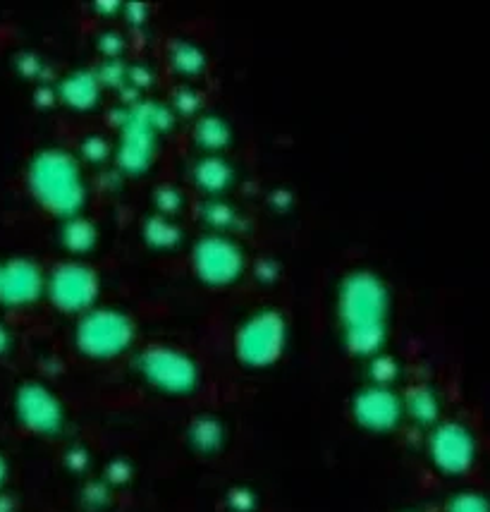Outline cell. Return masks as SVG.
Instances as JSON below:
<instances>
[{"label": "cell", "mask_w": 490, "mask_h": 512, "mask_svg": "<svg viewBox=\"0 0 490 512\" xmlns=\"http://www.w3.org/2000/svg\"><path fill=\"white\" fill-rule=\"evenodd\" d=\"M12 412L22 429L36 436H60L65 429V407L46 383L27 381L15 390Z\"/></svg>", "instance_id": "obj_7"}, {"label": "cell", "mask_w": 490, "mask_h": 512, "mask_svg": "<svg viewBox=\"0 0 490 512\" xmlns=\"http://www.w3.org/2000/svg\"><path fill=\"white\" fill-rule=\"evenodd\" d=\"M426 448L431 465L445 477H464L479 460V438L471 431V426L457 419H447L433 426Z\"/></svg>", "instance_id": "obj_6"}, {"label": "cell", "mask_w": 490, "mask_h": 512, "mask_svg": "<svg viewBox=\"0 0 490 512\" xmlns=\"http://www.w3.org/2000/svg\"><path fill=\"white\" fill-rule=\"evenodd\" d=\"M65 99L77 108H89L94 106L98 99V82L91 75H75L65 82L63 89Z\"/></svg>", "instance_id": "obj_16"}, {"label": "cell", "mask_w": 490, "mask_h": 512, "mask_svg": "<svg viewBox=\"0 0 490 512\" xmlns=\"http://www.w3.org/2000/svg\"><path fill=\"white\" fill-rule=\"evenodd\" d=\"M287 347V321L275 309H259L242 321L235 335V355L242 367L268 369L280 362Z\"/></svg>", "instance_id": "obj_4"}, {"label": "cell", "mask_w": 490, "mask_h": 512, "mask_svg": "<svg viewBox=\"0 0 490 512\" xmlns=\"http://www.w3.org/2000/svg\"><path fill=\"white\" fill-rule=\"evenodd\" d=\"M390 290L376 273L352 271L338 288L342 343L354 357H376L388 340Z\"/></svg>", "instance_id": "obj_1"}, {"label": "cell", "mask_w": 490, "mask_h": 512, "mask_svg": "<svg viewBox=\"0 0 490 512\" xmlns=\"http://www.w3.org/2000/svg\"><path fill=\"white\" fill-rule=\"evenodd\" d=\"M240 496H242L240 501H228L232 510H237V512H249L251 508H254V496H251V493H249L247 489H240Z\"/></svg>", "instance_id": "obj_23"}, {"label": "cell", "mask_w": 490, "mask_h": 512, "mask_svg": "<svg viewBox=\"0 0 490 512\" xmlns=\"http://www.w3.org/2000/svg\"><path fill=\"white\" fill-rule=\"evenodd\" d=\"M156 118H146V115H134L132 120H127L125 137H122L120 146V163L127 170H144L151 163L153 146H156Z\"/></svg>", "instance_id": "obj_12"}, {"label": "cell", "mask_w": 490, "mask_h": 512, "mask_svg": "<svg viewBox=\"0 0 490 512\" xmlns=\"http://www.w3.org/2000/svg\"><path fill=\"white\" fill-rule=\"evenodd\" d=\"M10 343H12L10 333L5 331L3 326H0V355H8V352H10Z\"/></svg>", "instance_id": "obj_24"}, {"label": "cell", "mask_w": 490, "mask_h": 512, "mask_svg": "<svg viewBox=\"0 0 490 512\" xmlns=\"http://www.w3.org/2000/svg\"><path fill=\"white\" fill-rule=\"evenodd\" d=\"M400 379V362L390 355H376L371 357V383L376 386H395V381Z\"/></svg>", "instance_id": "obj_17"}, {"label": "cell", "mask_w": 490, "mask_h": 512, "mask_svg": "<svg viewBox=\"0 0 490 512\" xmlns=\"http://www.w3.org/2000/svg\"><path fill=\"white\" fill-rule=\"evenodd\" d=\"M177 228L168 218H153V221L146 225V240L156 247H173L177 242Z\"/></svg>", "instance_id": "obj_19"}, {"label": "cell", "mask_w": 490, "mask_h": 512, "mask_svg": "<svg viewBox=\"0 0 490 512\" xmlns=\"http://www.w3.org/2000/svg\"><path fill=\"white\" fill-rule=\"evenodd\" d=\"M139 379L168 398H189L201 386V369L187 352L170 345H151L137 355Z\"/></svg>", "instance_id": "obj_3"}, {"label": "cell", "mask_w": 490, "mask_h": 512, "mask_svg": "<svg viewBox=\"0 0 490 512\" xmlns=\"http://www.w3.org/2000/svg\"><path fill=\"white\" fill-rule=\"evenodd\" d=\"M194 175L196 180H199V185L208 192H220L223 187H228L232 180L230 166L223 161V158H216V156L201 158L199 166L194 170Z\"/></svg>", "instance_id": "obj_15"}, {"label": "cell", "mask_w": 490, "mask_h": 512, "mask_svg": "<svg viewBox=\"0 0 490 512\" xmlns=\"http://www.w3.org/2000/svg\"><path fill=\"white\" fill-rule=\"evenodd\" d=\"M67 247L70 249H89L94 245V228L87 221H70V228H67Z\"/></svg>", "instance_id": "obj_21"}, {"label": "cell", "mask_w": 490, "mask_h": 512, "mask_svg": "<svg viewBox=\"0 0 490 512\" xmlns=\"http://www.w3.org/2000/svg\"><path fill=\"white\" fill-rule=\"evenodd\" d=\"M8 474H10V469H8V460H5V457L0 455V489H3L5 481H8Z\"/></svg>", "instance_id": "obj_25"}, {"label": "cell", "mask_w": 490, "mask_h": 512, "mask_svg": "<svg viewBox=\"0 0 490 512\" xmlns=\"http://www.w3.org/2000/svg\"><path fill=\"white\" fill-rule=\"evenodd\" d=\"M196 134H199V142L206 146H223L225 142H228V127L220 123L218 118H213V115L211 118L201 120Z\"/></svg>", "instance_id": "obj_20"}, {"label": "cell", "mask_w": 490, "mask_h": 512, "mask_svg": "<svg viewBox=\"0 0 490 512\" xmlns=\"http://www.w3.org/2000/svg\"><path fill=\"white\" fill-rule=\"evenodd\" d=\"M175 65L192 75V72H199L204 67V56H201V51L196 46L182 44L180 51H175Z\"/></svg>", "instance_id": "obj_22"}, {"label": "cell", "mask_w": 490, "mask_h": 512, "mask_svg": "<svg viewBox=\"0 0 490 512\" xmlns=\"http://www.w3.org/2000/svg\"><path fill=\"white\" fill-rule=\"evenodd\" d=\"M51 302L65 314H87L94 309L98 278L89 266L60 264L46 280Z\"/></svg>", "instance_id": "obj_8"}, {"label": "cell", "mask_w": 490, "mask_h": 512, "mask_svg": "<svg viewBox=\"0 0 490 512\" xmlns=\"http://www.w3.org/2000/svg\"><path fill=\"white\" fill-rule=\"evenodd\" d=\"M187 441L196 453L213 455L225 446V426L216 417H196L187 429Z\"/></svg>", "instance_id": "obj_14"}, {"label": "cell", "mask_w": 490, "mask_h": 512, "mask_svg": "<svg viewBox=\"0 0 490 512\" xmlns=\"http://www.w3.org/2000/svg\"><path fill=\"white\" fill-rule=\"evenodd\" d=\"M445 512H490V498L481 491H459L447 501Z\"/></svg>", "instance_id": "obj_18"}, {"label": "cell", "mask_w": 490, "mask_h": 512, "mask_svg": "<svg viewBox=\"0 0 490 512\" xmlns=\"http://www.w3.org/2000/svg\"><path fill=\"white\" fill-rule=\"evenodd\" d=\"M352 417L364 431H371V434H390L404 419L402 395L390 386L369 383V386L354 393Z\"/></svg>", "instance_id": "obj_9"}, {"label": "cell", "mask_w": 490, "mask_h": 512, "mask_svg": "<svg viewBox=\"0 0 490 512\" xmlns=\"http://www.w3.org/2000/svg\"><path fill=\"white\" fill-rule=\"evenodd\" d=\"M27 178L34 199L58 216H75L87 199L82 170L65 151L48 149L36 154L29 163Z\"/></svg>", "instance_id": "obj_2"}, {"label": "cell", "mask_w": 490, "mask_h": 512, "mask_svg": "<svg viewBox=\"0 0 490 512\" xmlns=\"http://www.w3.org/2000/svg\"><path fill=\"white\" fill-rule=\"evenodd\" d=\"M194 268L208 285H230L242 276V249L223 235H206L194 247Z\"/></svg>", "instance_id": "obj_10"}, {"label": "cell", "mask_w": 490, "mask_h": 512, "mask_svg": "<svg viewBox=\"0 0 490 512\" xmlns=\"http://www.w3.org/2000/svg\"><path fill=\"white\" fill-rule=\"evenodd\" d=\"M46 290L41 268L29 259L0 261V304L3 307H27Z\"/></svg>", "instance_id": "obj_11"}, {"label": "cell", "mask_w": 490, "mask_h": 512, "mask_svg": "<svg viewBox=\"0 0 490 512\" xmlns=\"http://www.w3.org/2000/svg\"><path fill=\"white\" fill-rule=\"evenodd\" d=\"M404 402V414L412 417L424 429H433L440 422V412H443V400H440V393L431 383H419V386H412L407 393L402 395Z\"/></svg>", "instance_id": "obj_13"}, {"label": "cell", "mask_w": 490, "mask_h": 512, "mask_svg": "<svg viewBox=\"0 0 490 512\" xmlns=\"http://www.w3.org/2000/svg\"><path fill=\"white\" fill-rule=\"evenodd\" d=\"M134 321L120 309H89L75 331V345L84 357L115 359L134 345Z\"/></svg>", "instance_id": "obj_5"}]
</instances>
